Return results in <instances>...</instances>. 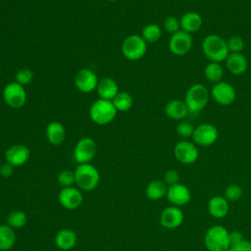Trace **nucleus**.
I'll return each mask as SVG.
<instances>
[{
	"mask_svg": "<svg viewBox=\"0 0 251 251\" xmlns=\"http://www.w3.org/2000/svg\"><path fill=\"white\" fill-rule=\"evenodd\" d=\"M59 203L67 210H75L83 202V196L79 188L69 186L63 187L58 195Z\"/></svg>",
	"mask_w": 251,
	"mask_h": 251,
	"instance_id": "ddd939ff",
	"label": "nucleus"
},
{
	"mask_svg": "<svg viewBox=\"0 0 251 251\" xmlns=\"http://www.w3.org/2000/svg\"><path fill=\"white\" fill-rule=\"evenodd\" d=\"M96 92L101 99L113 100V98L118 94L119 85L117 81L111 77H103L98 81Z\"/></svg>",
	"mask_w": 251,
	"mask_h": 251,
	"instance_id": "aec40b11",
	"label": "nucleus"
},
{
	"mask_svg": "<svg viewBox=\"0 0 251 251\" xmlns=\"http://www.w3.org/2000/svg\"><path fill=\"white\" fill-rule=\"evenodd\" d=\"M208 211L209 214L217 219L225 218L228 211L229 205L228 201L224 196H214L208 202Z\"/></svg>",
	"mask_w": 251,
	"mask_h": 251,
	"instance_id": "5701e85b",
	"label": "nucleus"
},
{
	"mask_svg": "<svg viewBox=\"0 0 251 251\" xmlns=\"http://www.w3.org/2000/svg\"><path fill=\"white\" fill-rule=\"evenodd\" d=\"M16 243L15 229L8 225L0 226V251H8Z\"/></svg>",
	"mask_w": 251,
	"mask_h": 251,
	"instance_id": "393cba45",
	"label": "nucleus"
},
{
	"mask_svg": "<svg viewBox=\"0 0 251 251\" xmlns=\"http://www.w3.org/2000/svg\"><path fill=\"white\" fill-rule=\"evenodd\" d=\"M57 180H58V183L63 187L73 186V184L75 182V172L71 170H63L59 173L57 176Z\"/></svg>",
	"mask_w": 251,
	"mask_h": 251,
	"instance_id": "473e14b6",
	"label": "nucleus"
},
{
	"mask_svg": "<svg viewBox=\"0 0 251 251\" xmlns=\"http://www.w3.org/2000/svg\"><path fill=\"white\" fill-rule=\"evenodd\" d=\"M227 48L229 53H241L244 48V40L239 35H232L230 36L227 41Z\"/></svg>",
	"mask_w": 251,
	"mask_h": 251,
	"instance_id": "f704fd0d",
	"label": "nucleus"
},
{
	"mask_svg": "<svg viewBox=\"0 0 251 251\" xmlns=\"http://www.w3.org/2000/svg\"><path fill=\"white\" fill-rule=\"evenodd\" d=\"M183 219L184 216L179 207L170 206L162 211L160 216V223L162 226L167 229H175L182 224Z\"/></svg>",
	"mask_w": 251,
	"mask_h": 251,
	"instance_id": "f3484780",
	"label": "nucleus"
},
{
	"mask_svg": "<svg viewBox=\"0 0 251 251\" xmlns=\"http://www.w3.org/2000/svg\"><path fill=\"white\" fill-rule=\"evenodd\" d=\"M3 100L8 107L12 109H20L26 102V91L25 86L16 81L9 82L3 89Z\"/></svg>",
	"mask_w": 251,
	"mask_h": 251,
	"instance_id": "0eeeda50",
	"label": "nucleus"
},
{
	"mask_svg": "<svg viewBox=\"0 0 251 251\" xmlns=\"http://www.w3.org/2000/svg\"><path fill=\"white\" fill-rule=\"evenodd\" d=\"M76 233L74 230L68 228L59 230L55 236L56 246L64 251L70 250L75 247V245L76 244Z\"/></svg>",
	"mask_w": 251,
	"mask_h": 251,
	"instance_id": "b1692460",
	"label": "nucleus"
},
{
	"mask_svg": "<svg viewBox=\"0 0 251 251\" xmlns=\"http://www.w3.org/2000/svg\"><path fill=\"white\" fill-rule=\"evenodd\" d=\"M98 81L96 74L88 68L80 69L75 76V84L76 88L83 93H89L95 90Z\"/></svg>",
	"mask_w": 251,
	"mask_h": 251,
	"instance_id": "4468645a",
	"label": "nucleus"
},
{
	"mask_svg": "<svg viewBox=\"0 0 251 251\" xmlns=\"http://www.w3.org/2000/svg\"><path fill=\"white\" fill-rule=\"evenodd\" d=\"M204 243L209 251H226L230 247L229 231L223 226H213L206 231Z\"/></svg>",
	"mask_w": 251,
	"mask_h": 251,
	"instance_id": "39448f33",
	"label": "nucleus"
},
{
	"mask_svg": "<svg viewBox=\"0 0 251 251\" xmlns=\"http://www.w3.org/2000/svg\"><path fill=\"white\" fill-rule=\"evenodd\" d=\"M219 137L217 127L209 123L200 124L194 129L192 139L196 145L210 146L214 144Z\"/></svg>",
	"mask_w": 251,
	"mask_h": 251,
	"instance_id": "f8f14e48",
	"label": "nucleus"
},
{
	"mask_svg": "<svg viewBox=\"0 0 251 251\" xmlns=\"http://www.w3.org/2000/svg\"><path fill=\"white\" fill-rule=\"evenodd\" d=\"M147 50V43L141 35L131 34L126 36L122 45L121 51L123 56L129 61H137L141 59Z\"/></svg>",
	"mask_w": 251,
	"mask_h": 251,
	"instance_id": "423d86ee",
	"label": "nucleus"
},
{
	"mask_svg": "<svg viewBox=\"0 0 251 251\" xmlns=\"http://www.w3.org/2000/svg\"><path fill=\"white\" fill-rule=\"evenodd\" d=\"M33 79H34V73L32 70L28 68H22L15 75V81L23 86L30 84Z\"/></svg>",
	"mask_w": 251,
	"mask_h": 251,
	"instance_id": "7c9ffc66",
	"label": "nucleus"
},
{
	"mask_svg": "<svg viewBox=\"0 0 251 251\" xmlns=\"http://www.w3.org/2000/svg\"><path fill=\"white\" fill-rule=\"evenodd\" d=\"M179 178H180V176H179L178 172L176 170H173V169L168 170L164 175L165 183L169 184V186L179 183Z\"/></svg>",
	"mask_w": 251,
	"mask_h": 251,
	"instance_id": "e433bc0d",
	"label": "nucleus"
},
{
	"mask_svg": "<svg viewBox=\"0 0 251 251\" xmlns=\"http://www.w3.org/2000/svg\"><path fill=\"white\" fill-rule=\"evenodd\" d=\"M75 176L77 187L83 191L94 190L100 181L98 170L90 163L78 164L75 170Z\"/></svg>",
	"mask_w": 251,
	"mask_h": 251,
	"instance_id": "7ed1b4c3",
	"label": "nucleus"
},
{
	"mask_svg": "<svg viewBox=\"0 0 251 251\" xmlns=\"http://www.w3.org/2000/svg\"><path fill=\"white\" fill-rule=\"evenodd\" d=\"M166 196L169 202L173 204V206H176V207H181L186 205L191 198L189 188L180 182L169 186Z\"/></svg>",
	"mask_w": 251,
	"mask_h": 251,
	"instance_id": "dca6fc26",
	"label": "nucleus"
},
{
	"mask_svg": "<svg viewBox=\"0 0 251 251\" xmlns=\"http://www.w3.org/2000/svg\"><path fill=\"white\" fill-rule=\"evenodd\" d=\"M117 113L118 112L111 100L101 98L95 100L89 108V118L98 126H105L113 122Z\"/></svg>",
	"mask_w": 251,
	"mask_h": 251,
	"instance_id": "f03ea898",
	"label": "nucleus"
},
{
	"mask_svg": "<svg viewBox=\"0 0 251 251\" xmlns=\"http://www.w3.org/2000/svg\"><path fill=\"white\" fill-rule=\"evenodd\" d=\"M26 223H27V216L22 210H15L11 212L7 217V225L13 227L14 229L25 226Z\"/></svg>",
	"mask_w": 251,
	"mask_h": 251,
	"instance_id": "c756f323",
	"label": "nucleus"
},
{
	"mask_svg": "<svg viewBox=\"0 0 251 251\" xmlns=\"http://www.w3.org/2000/svg\"><path fill=\"white\" fill-rule=\"evenodd\" d=\"M97 153V144L90 137L80 138L74 149V159L78 164L90 163Z\"/></svg>",
	"mask_w": 251,
	"mask_h": 251,
	"instance_id": "6e6552de",
	"label": "nucleus"
},
{
	"mask_svg": "<svg viewBox=\"0 0 251 251\" xmlns=\"http://www.w3.org/2000/svg\"><path fill=\"white\" fill-rule=\"evenodd\" d=\"M226 251H251V241L242 239L241 241L230 245Z\"/></svg>",
	"mask_w": 251,
	"mask_h": 251,
	"instance_id": "4c0bfd02",
	"label": "nucleus"
},
{
	"mask_svg": "<svg viewBox=\"0 0 251 251\" xmlns=\"http://www.w3.org/2000/svg\"><path fill=\"white\" fill-rule=\"evenodd\" d=\"M14 173V167L9 163H4L0 166V175L3 177H10Z\"/></svg>",
	"mask_w": 251,
	"mask_h": 251,
	"instance_id": "58836bf2",
	"label": "nucleus"
},
{
	"mask_svg": "<svg viewBox=\"0 0 251 251\" xmlns=\"http://www.w3.org/2000/svg\"><path fill=\"white\" fill-rule=\"evenodd\" d=\"M167 184L162 180H152L145 188L146 196L151 200L162 199L167 194Z\"/></svg>",
	"mask_w": 251,
	"mask_h": 251,
	"instance_id": "a878e982",
	"label": "nucleus"
},
{
	"mask_svg": "<svg viewBox=\"0 0 251 251\" xmlns=\"http://www.w3.org/2000/svg\"><path fill=\"white\" fill-rule=\"evenodd\" d=\"M211 95L214 101L221 106H229L236 98V92L233 85L223 80L213 85Z\"/></svg>",
	"mask_w": 251,
	"mask_h": 251,
	"instance_id": "9d476101",
	"label": "nucleus"
},
{
	"mask_svg": "<svg viewBox=\"0 0 251 251\" xmlns=\"http://www.w3.org/2000/svg\"><path fill=\"white\" fill-rule=\"evenodd\" d=\"M204 75L208 81L215 84L222 81V77L224 75V69L220 63L209 62L204 69Z\"/></svg>",
	"mask_w": 251,
	"mask_h": 251,
	"instance_id": "cd10ccee",
	"label": "nucleus"
},
{
	"mask_svg": "<svg viewBox=\"0 0 251 251\" xmlns=\"http://www.w3.org/2000/svg\"><path fill=\"white\" fill-rule=\"evenodd\" d=\"M202 51L210 62L226 61L229 54L226 41L217 34H208L202 41Z\"/></svg>",
	"mask_w": 251,
	"mask_h": 251,
	"instance_id": "f257e3e1",
	"label": "nucleus"
},
{
	"mask_svg": "<svg viewBox=\"0 0 251 251\" xmlns=\"http://www.w3.org/2000/svg\"><path fill=\"white\" fill-rule=\"evenodd\" d=\"M179 21L181 30H184L190 34L198 31L203 25L202 17L198 13L193 11L184 13L179 19Z\"/></svg>",
	"mask_w": 251,
	"mask_h": 251,
	"instance_id": "4be33fe9",
	"label": "nucleus"
},
{
	"mask_svg": "<svg viewBox=\"0 0 251 251\" xmlns=\"http://www.w3.org/2000/svg\"><path fill=\"white\" fill-rule=\"evenodd\" d=\"M163 28L171 35L179 31L181 29L179 19L175 16H168L163 22Z\"/></svg>",
	"mask_w": 251,
	"mask_h": 251,
	"instance_id": "72a5a7b5",
	"label": "nucleus"
},
{
	"mask_svg": "<svg viewBox=\"0 0 251 251\" xmlns=\"http://www.w3.org/2000/svg\"><path fill=\"white\" fill-rule=\"evenodd\" d=\"M164 111H165V115L168 118L176 121H182L189 114V111L184 101H181L178 99H174L168 102L165 106Z\"/></svg>",
	"mask_w": 251,
	"mask_h": 251,
	"instance_id": "412c9836",
	"label": "nucleus"
},
{
	"mask_svg": "<svg viewBox=\"0 0 251 251\" xmlns=\"http://www.w3.org/2000/svg\"><path fill=\"white\" fill-rule=\"evenodd\" d=\"M241 196H242V189L237 184H230L225 189L224 197L227 201H231V202L237 201L241 198Z\"/></svg>",
	"mask_w": 251,
	"mask_h": 251,
	"instance_id": "c9c22d12",
	"label": "nucleus"
},
{
	"mask_svg": "<svg viewBox=\"0 0 251 251\" xmlns=\"http://www.w3.org/2000/svg\"><path fill=\"white\" fill-rule=\"evenodd\" d=\"M226 66L230 74L239 75L247 70L248 62L242 53H229L226 59Z\"/></svg>",
	"mask_w": 251,
	"mask_h": 251,
	"instance_id": "6ab92c4d",
	"label": "nucleus"
},
{
	"mask_svg": "<svg viewBox=\"0 0 251 251\" xmlns=\"http://www.w3.org/2000/svg\"><path fill=\"white\" fill-rule=\"evenodd\" d=\"M117 112H126L131 109L133 105V98L130 93L126 91H119L112 100Z\"/></svg>",
	"mask_w": 251,
	"mask_h": 251,
	"instance_id": "bb28decb",
	"label": "nucleus"
},
{
	"mask_svg": "<svg viewBox=\"0 0 251 251\" xmlns=\"http://www.w3.org/2000/svg\"><path fill=\"white\" fill-rule=\"evenodd\" d=\"M192 43L193 40L191 34L180 29L179 31L171 35L168 46L172 54L176 56H183L190 51Z\"/></svg>",
	"mask_w": 251,
	"mask_h": 251,
	"instance_id": "1a4fd4ad",
	"label": "nucleus"
},
{
	"mask_svg": "<svg viewBox=\"0 0 251 251\" xmlns=\"http://www.w3.org/2000/svg\"><path fill=\"white\" fill-rule=\"evenodd\" d=\"M66 128L62 123L57 121L50 122L45 129V135L48 142L52 145H60L66 139Z\"/></svg>",
	"mask_w": 251,
	"mask_h": 251,
	"instance_id": "a211bd4d",
	"label": "nucleus"
},
{
	"mask_svg": "<svg viewBox=\"0 0 251 251\" xmlns=\"http://www.w3.org/2000/svg\"><path fill=\"white\" fill-rule=\"evenodd\" d=\"M194 129H195V126H193V125L187 121H180L176 127V131L177 135L184 139L188 137H192Z\"/></svg>",
	"mask_w": 251,
	"mask_h": 251,
	"instance_id": "2f4dec72",
	"label": "nucleus"
},
{
	"mask_svg": "<svg viewBox=\"0 0 251 251\" xmlns=\"http://www.w3.org/2000/svg\"><path fill=\"white\" fill-rule=\"evenodd\" d=\"M174 155L176 159L184 165L193 164L198 159V148L194 142L187 139L176 142L174 147Z\"/></svg>",
	"mask_w": 251,
	"mask_h": 251,
	"instance_id": "9b49d317",
	"label": "nucleus"
},
{
	"mask_svg": "<svg viewBox=\"0 0 251 251\" xmlns=\"http://www.w3.org/2000/svg\"><path fill=\"white\" fill-rule=\"evenodd\" d=\"M210 93L207 87L202 83L191 85L185 92L184 103L189 113H198L208 104Z\"/></svg>",
	"mask_w": 251,
	"mask_h": 251,
	"instance_id": "20e7f679",
	"label": "nucleus"
},
{
	"mask_svg": "<svg viewBox=\"0 0 251 251\" xmlns=\"http://www.w3.org/2000/svg\"><path fill=\"white\" fill-rule=\"evenodd\" d=\"M30 158V151L24 144H14L5 152L6 162L13 167H20L27 163Z\"/></svg>",
	"mask_w": 251,
	"mask_h": 251,
	"instance_id": "2eb2a0df",
	"label": "nucleus"
},
{
	"mask_svg": "<svg viewBox=\"0 0 251 251\" xmlns=\"http://www.w3.org/2000/svg\"><path fill=\"white\" fill-rule=\"evenodd\" d=\"M162 36V28L157 24H149L141 30V37L146 43L157 42Z\"/></svg>",
	"mask_w": 251,
	"mask_h": 251,
	"instance_id": "c85d7f7f",
	"label": "nucleus"
},
{
	"mask_svg": "<svg viewBox=\"0 0 251 251\" xmlns=\"http://www.w3.org/2000/svg\"><path fill=\"white\" fill-rule=\"evenodd\" d=\"M243 238V235L240 231H237V230H234V231H231L229 232V241H230V245L232 244H235L239 241H241Z\"/></svg>",
	"mask_w": 251,
	"mask_h": 251,
	"instance_id": "ea45409f",
	"label": "nucleus"
},
{
	"mask_svg": "<svg viewBox=\"0 0 251 251\" xmlns=\"http://www.w3.org/2000/svg\"><path fill=\"white\" fill-rule=\"evenodd\" d=\"M108 1H110V2H115V1H118V0H108Z\"/></svg>",
	"mask_w": 251,
	"mask_h": 251,
	"instance_id": "a19ab883",
	"label": "nucleus"
}]
</instances>
